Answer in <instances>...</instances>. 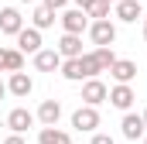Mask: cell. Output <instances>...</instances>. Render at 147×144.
<instances>
[{"instance_id":"cell-1","label":"cell","mask_w":147,"mask_h":144,"mask_svg":"<svg viewBox=\"0 0 147 144\" xmlns=\"http://www.w3.org/2000/svg\"><path fill=\"white\" fill-rule=\"evenodd\" d=\"M89 38H92V45H113V41H116V28H113V21H110V17L92 21V24H89Z\"/></svg>"},{"instance_id":"cell-2","label":"cell","mask_w":147,"mask_h":144,"mask_svg":"<svg viewBox=\"0 0 147 144\" xmlns=\"http://www.w3.org/2000/svg\"><path fill=\"white\" fill-rule=\"evenodd\" d=\"M58 21H62V28H65L69 35H82V31L89 28V14H86V10H79V7L65 10V14H62Z\"/></svg>"},{"instance_id":"cell-3","label":"cell","mask_w":147,"mask_h":144,"mask_svg":"<svg viewBox=\"0 0 147 144\" xmlns=\"http://www.w3.org/2000/svg\"><path fill=\"white\" fill-rule=\"evenodd\" d=\"M106 100H110L116 110H130V107H134V100H137V93L130 89V82H116V86L110 89V96H106Z\"/></svg>"},{"instance_id":"cell-4","label":"cell","mask_w":147,"mask_h":144,"mask_svg":"<svg viewBox=\"0 0 147 144\" xmlns=\"http://www.w3.org/2000/svg\"><path fill=\"white\" fill-rule=\"evenodd\" d=\"M72 127H75V130H96V127H99V113H96V107H89V103L79 107L72 113Z\"/></svg>"},{"instance_id":"cell-5","label":"cell","mask_w":147,"mask_h":144,"mask_svg":"<svg viewBox=\"0 0 147 144\" xmlns=\"http://www.w3.org/2000/svg\"><path fill=\"white\" fill-rule=\"evenodd\" d=\"M34 69L38 72H58V69H62L58 48H41V52H34Z\"/></svg>"},{"instance_id":"cell-6","label":"cell","mask_w":147,"mask_h":144,"mask_svg":"<svg viewBox=\"0 0 147 144\" xmlns=\"http://www.w3.org/2000/svg\"><path fill=\"white\" fill-rule=\"evenodd\" d=\"M106 96H110L106 82H99L96 75H92V79H86V86H82V100H86L89 107H99V103H103Z\"/></svg>"},{"instance_id":"cell-7","label":"cell","mask_w":147,"mask_h":144,"mask_svg":"<svg viewBox=\"0 0 147 144\" xmlns=\"http://www.w3.org/2000/svg\"><path fill=\"white\" fill-rule=\"evenodd\" d=\"M14 38H17V48H21L24 55H34V52H41V31H38V28H21Z\"/></svg>"},{"instance_id":"cell-8","label":"cell","mask_w":147,"mask_h":144,"mask_svg":"<svg viewBox=\"0 0 147 144\" xmlns=\"http://www.w3.org/2000/svg\"><path fill=\"white\" fill-rule=\"evenodd\" d=\"M34 120H38V117L31 113V110H24V107H17V110L7 113V127H10V134H24Z\"/></svg>"},{"instance_id":"cell-9","label":"cell","mask_w":147,"mask_h":144,"mask_svg":"<svg viewBox=\"0 0 147 144\" xmlns=\"http://www.w3.org/2000/svg\"><path fill=\"white\" fill-rule=\"evenodd\" d=\"M31 89H34V82H31V75L24 69H17V72H10V82H7V93H14V96H31Z\"/></svg>"},{"instance_id":"cell-10","label":"cell","mask_w":147,"mask_h":144,"mask_svg":"<svg viewBox=\"0 0 147 144\" xmlns=\"http://www.w3.org/2000/svg\"><path fill=\"white\" fill-rule=\"evenodd\" d=\"M21 28H24L21 10H17V7H3V10H0V31H3V35H17Z\"/></svg>"},{"instance_id":"cell-11","label":"cell","mask_w":147,"mask_h":144,"mask_svg":"<svg viewBox=\"0 0 147 144\" xmlns=\"http://www.w3.org/2000/svg\"><path fill=\"white\" fill-rule=\"evenodd\" d=\"M120 127H123V137H127V141H137V137H144V130H147L144 113H127Z\"/></svg>"},{"instance_id":"cell-12","label":"cell","mask_w":147,"mask_h":144,"mask_svg":"<svg viewBox=\"0 0 147 144\" xmlns=\"http://www.w3.org/2000/svg\"><path fill=\"white\" fill-rule=\"evenodd\" d=\"M110 75L116 82H134L137 79V62H130V58H116L110 65Z\"/></svg>"},{"instance_id":"cell-13","label":"cell","mask_w":147,"mask_h":144,"mask_svg":"<svg viewBox=\"0 0 147 144\" xmlns=\"http://www.w3.org/2000/svg\"><path fill=\"white\" fill-rule=\"evenodd\" d=\"M113 7H116V17H120V21H127V24H134L137 17H144L140 0H116Z\"/></svg>"},{"instance_id":"cell-14","label":"cell","mask_w":147,"mask_h":144,"mask_svg":"<svg viewBox=\"0 0 147 144\" xmlns=\"http://www.w3.org/2000/svg\"><path fill=\"white\" fill-rule=\"evenodd\" d=\"M55 48H58L62 58H79V55H82V35H69V31H65Z\"/></svg>"},{"instance_id":"cell-15","label":"cell","mask_w":147,"mask_h":144,"mask_svg":"<svg viewBox=\"0 0 147 144\" xmlns=\"http://www.w3.org/2000/svg\"><path fill=\"white\" fill-rule=\"evenodd\" d=\"M24 69V52L21 48H0V72H17Z\"/></svg>"},{"instance_id":"cell-16","label":"cell","mask_w":147,"mask_h":144,"mask_svg":"<svg viewBox=\"0 0 147 144\" xmlns=\"http://www.w3.org/2000/svg\"><path fill=\"white\" fill-rule=\"evenodd\" d=\"M58 117H62V103H58V100H45V103L38 107V120H41L45 127H55Z\"/></svg>"},{"instance_id":"cell-17","label":"cell","mask_w":147,"mask_h":144,"mask_svg":"<svg viewBox=\"0 0 147 144\" xmlns=\"http://www.w3.org/2000/svg\"><path fill=\"white\" fill-rule=\"evenodd\" d=\"M38 144H72V137H69L65 130H58V124H55V127H41Z\"/></svg>"},{"instance_id":"cell-18","label":"cell","mask_w":147,"mask_h":144,"mask_svg":"<svg viewBox=\"0 0 147 144\" xmlns=\"http://www.w3.org/2000/svg\"><path fill=\"white\" fill-rule=\"evenodd\" d=\"M62 75L69 79V82H82L86 75H82V62L79 58H62Z\"/></svg>"},{"instance_id":"cell-19","label":"cell","mask_w":147,"mask_h":144,"mask_svg":"<svg viewBox=\"0 0 147 144\" xmlns=\"http://www.w3.org/2000/svg\"><path fill=\"white\" fill-rule=\"evenodd\" d=\"M31 21H34V28H38V31H45V28H51V24H55V10L41 3V7L34 10V17H31Z\"/></svg>"},{"instance_id":"cell-20","label":"cell","mask_w":147,"mask_h":144,"mask_svg":"<svg viewBox=\"0 0 147 144\" xmlns=\"http://www.w3.org/2000/svg\"><path fill=\"white\" fill-rule=\"evenodd\" d=\"M79 62H82V75H86V79H92V75H99V72H103L92 52H82V55H79Z\"/></svg>"},{"instance_id":"cell-21","label":"cell","mask_w":147,"mask_h":144,"mask_svg":"<svg viewBox=\"0 0 147 144\" xmlns=\"http://www.w3.org/2000/svg\"><path fill=\"white\" fill-rule=\"evenodd\" d=\"M110 7H113V3H103V0H99V3H96V7L89 10V17H96V21H103V17H110Z\"/></svg>"},{"instance_id":"cell-22","label":"cell","mask_w":147,"mask_h":144,"mask_svg":"<svg viewBox=\"0 0 147 144\" xmlns=\"http://www.w3.org/2000/svg\"><path fill=\"white\" fill-rule=\"evenodd\" d=\"M96 3H99V0H75V7H79V10H86V14H89Z\"/></svg>"},{"instance_id":"cell-23","label":"cell","mask_w":147,"mask_h":144,"mask_svg":"<svg viewBox=\"0 0 147 144\" xmlns=\"http://www.w3.org/2000/svg\"><path fill=\"white\" fill-rule=\"evenodd\" d=\"M92 144H116V141H113L110 134H96V137H92Z\"/></svg>"},{"instance_id":"cell-24","label":"cell","mask_w":147,"mask_h":144,"mask_svg":"<svg viewBox=\"0 0 147 144\" xmlns=\"http://www.w3.org/2000/svg\"><path fill=\"white\" fill-rule=\"evenodd\" d=\"M45 7H51V10H62V7H65V0H45Z\"/></svg>"},{"instance_id":"cell-25","label":"cell","mask_w":147,"mask_h":144,"mask_svg":"<svg viewBox=\"0 0 147 144\" xmlns=\"http://www.w3.org/2000/svg\"><path fill=\"white\" fill-rule=\"evenodd\" d=\"M3 144H24V137H21V134H10V137H7Z\"/></svg>"},{"instance_id":"cell-26","label":"cell","mask_w":147,"mask_h":144,"mask_svg":"<svg viewBox=\"0 0 147 144\" xmlns=\"http://www.w3.org/2000/svg\"><path fill=\"white\" fill-rule=\"evenodd\" d=\"M3 96H7V82H0V100H3Z\"/></svg>"},{"instance_id":"cell-27","label":"cell","mask_w":147,"mask_h":144,"mask_svg":"<svg viewBox=\"0 0 147 144\" xmlns=\"http://www.w3.org/2000/svg\"><path fill=\"white\" fill-rule=\"evenodd\" d=\"M144 38H147V14H144Z\"/></svg>"},{"instance_id":"cell-28","label":"cell","mask_w":147,"mask_h":144,"mask_svg":"<svg viewBox=\"0 0 147 144\" xmlns=\"http://www.w3.org/2000/svg\"><path fill=\"white\" fill-rule=\"evenodd\" d=\"M21 3H34V0H21Z\"/></svg>"},{"instance_id":"cell-29","label":"cell","mask_w":147,"mask_h":144,"mask_svg":"<svg viewBox=\"0 0 147 144\" xmlns=\"http://www.w3.org/2000/svg\"><path fill=\"white\" fill-rule=\"evenodd\" d=\"M103 3H116V0H103Z\"/></svg>"},{"instance_id":"cell-30","label":"cell","mask_w":147,"mask_h":144,"mask_svg":"<svg viewBox=\"0 0 147 144\" xmlns=\"http://www.w3.org/2000/svg\"><path fill=\"white\" fill-rule=\"evenodd\" d=\"M144 124H147V110H144Z\"/></svg>"},{"instance_id":"cell-31","label":"cell","mask_w":147,"mask_h":144,"mask_svg":"<svg viewBox=\"0 0 147 144\" xmlns=\"http://www.w3.org/2000/svg\"><path fill=\"white\" fill-rule=\"evenodd\" d=\"M144 144H147V134H144Z\"/></svg>"}]
</instances>
